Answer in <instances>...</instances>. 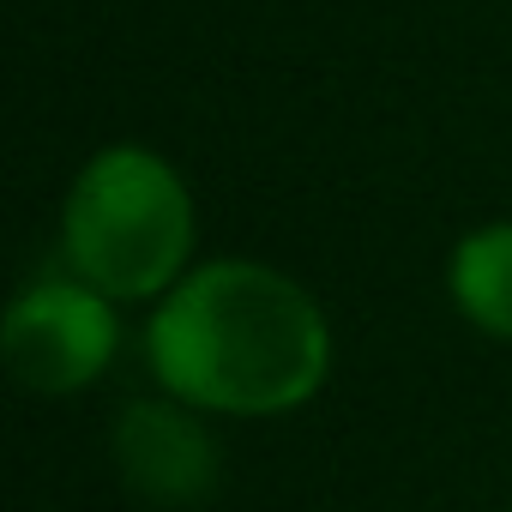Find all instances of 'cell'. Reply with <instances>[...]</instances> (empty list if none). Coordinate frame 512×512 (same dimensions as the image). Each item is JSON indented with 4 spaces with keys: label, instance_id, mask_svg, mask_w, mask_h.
Wrapping results in <instances>:
<instances>
[{
    "label": "cell",
    "instance_id": "obj_1",
    "mask_svg": "<svg viewBox=\"0 0 512 512\" xmlns=\"http://www.w3.org/2000/svg\"><path fill=\"white\" fill-rule=\"evenodd\" d=\"M145 356L163 392L193 410L278 416L326 386L332 332L296 278L253 260H211L157 302Z\"/></svg>",
    "mask_w": 512,
    "mask_h": 512
},
{
    "label": "cell",
    "instance_id": "obj_2",
    "mask_svg": "<svg viewBox=\"0 0 512 512\" xmlns=\"http://www.w3.org/2000/svg\"><path fill=\"white\" fill-rule=\"evenodd\" d=\"M61 241L73 278H85L109 302L169 296L187 278L193 199L157 151L109 145L79 169L67 193Z\"/></svg>",
    "mask_w": 512,
    "mask_h": 512
},
{
    "label": "cell",
    "instance_id": "obj_3",
    "mask_svg": "<svg viewBox=\"0 0 512 512\" xmlns=\"http://www.w3.org/2000/svg\"><path fill=\"white\" fill-rule=\"evenodd\" d=\"M115 338L121 332H115L109 296L91 290L85 278H67V284H37L7 308L0 356H7V374L25 392L67 398L109 368Z\"/></svg>",
    "mask_w": 512,
    "mask_h": 512
},
{
    "label": "cell",
    "instance_id": "obj_4",
    "mask_svg": "<svg viewBox=\"0 0 512 512\" xmlns=\"http://www.w3.org/2000/svg\"><path fill=\"white\" fill-rule=\"evenodd\" d=\"M115 470L133 500L157 512L205 506L223 482V452L187 398H139L115 422Z\"/></svg>",
    "mask_w": 512,
    "mask_h": 512
},
{
    "label": "cell",
    "instance_id": "obj_5",
    "mask_svg": "<svg viewBox=\"0 0 512 512\" xmlns=\"http://www.w3.org/2000/svg\"><path fill=\"white\" fill-rule=\"evenodd\" d=\"M452 302L476 332L512 344V223H488V229H470L458 241Z\"/></svg>",
    "mask_w": 512,
    "mask_h": 512
}]
</instances>
